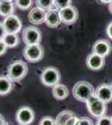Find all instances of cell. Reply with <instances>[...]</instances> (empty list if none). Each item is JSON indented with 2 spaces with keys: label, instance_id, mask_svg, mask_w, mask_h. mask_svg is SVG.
Listing matches in <instances>:
<instances>
[{
  "label": "cell",
  "instance_id": "44dd1931",
  "mask_svg": "<svg viewBox=\"0 0 112 125\" xmlns=\"http://www.w3.org/2000/svg\"><path fill=\"white\" fill-rule=\"evenodd\" d=\"M32 4H33V0H15V5L22 10L30 9Z\"/></svg>",
  "mask_w": 112,
  "mask_h": 125
},
{
  "label": "cell",
  "instance_id": "6da1fadb",
  "mask_svg": "<svg viewBox=\"0 0 112 125\" xmlns=\"http://www.w3.org/2000/svg\"><path fill=\"white\" fill-rule=\"evenodd\" d=\"M72 93L75 99L86 103L89 98L95 94V89L89 83L86 81H79L73 87Z\"/></svg>",
  "mask_w": 112,
  "mask_h": 125
},
{
  "label": "cell",
  "instance_id": "d6986e66",
  "mask_svg": "<svg viewBox=\"0 0 112 125\" xmlns=\"http://www.w3.org/2000/svg\"><path fill=\"white\" fill-rule=\"evenodd\" d=\"M14 4L13 3L0 2V15L3 17H8L13 13Z\"/></svg>",
  "mask_w": 112,
  "mask_h": 125
},
{
  "label": "cell",
  "instance_id": "7a4b0ae2",
  "mask_svg": "<svg viewBox=\"0 0 112 125\" xmlns=\"http://www.w3.org/2000/svg\"><path fill=\"white\" fill-rule=\"evenodd\" d=\"M8 77L13 82H19L27 75L28 65L22 60H17L12 62L7 69Z\"/></svg>",
  "mask_w": 112,
  "mask_h": 125
},
{
  "label": "cell",
  "instance_id": "2e32d148",
  "mask_svg": "<svg viewBox=\"0 0 112 125\" xmlns=\"http://www.w3.org/2000/svg\"><path fill=\"white\" fill-rule=\"evenodd\" d=\"M13 86V81H11L8 76H0V95H6L9 94Z\"/></svg>",
  "mask_w": 112,
  "mask_h": 125
},
{
  "label": "cell",
  "instance_id": "ac0fdd59",
  "mask_svg": "<svg viewBox=\"0 0 112 125\" xmlns=\"http://www.w3.org/2000/svg\"><path fill=\"white\" fill-rule=\"evenodd\" d=\"M3 41L8 48H14L19 43V37L16 33H6Z\"/></svg>",
  "mask_w": 112,
  "mask_h": 125
},
{
  "label": "cell",
  "instance_id": "484cf974",
  "mask_svg": "<svg viewBox=\"0 0 112 125\" xmlns=\"http://www.w3.org/2000/svg\"><path fill=\"white\" fill-rule=\"evenodd\" d=\"M8 47L6 46L3 40H0V56L3 55L6 53V50H7Z\"/></svg>",
  "mask_w": 112,
  "mask_h": 125
},
{
  "label": "cell",
  "instance_id": "f546056e",
  "mask_svg": "<svg viewBox=\"0 0 112 125\" xmlns=\"http://www.w3.org/2000/svg\"><path fill=\"white\" fill-rule=\"evenodd\" d=\"M5 123V120H4V117L1 114H0V125L3 124Z\"/></svg>",
  "mask_w": 112,
  "mask_h": 125
},
{
  "label": "cell",
  "instance_id": "9a60e30c",
  "mask_svg": "<svg viewBox=\"0 0 112 125\" xmlns=\"http://www.w3.org/2000/svg\"><path fill=\"white\" fill-rule=\"evenodd\" d=\"M52 94L55 99L64 100L69 96V89L65 85L59 83L53 88Z\"/></svg>",
  "mask_w": 112,
  "mask_h": 125
},
{
  "label": "cell",
  "instance_id": "30bf717a",
  "mask_svg": "<svg viewBox=\"0 0 112 125\" xmlns=\"http://www.w3.org/2000/svg\"><path fill=\"white\" fill-rule=\"evenodd\" d=\"M111 44L109 41L105 39H100L94 43L92 47V53L105 58L111 53Z\"/></svg>",
  "mask_w": 112,
  "mask_h": 125
},
{
  "label": "cell",
  "instance_id": "8fae6325",
  "mask_svg": "<svg viewBox=\"0 0 112 125\" xmlns=\"http://www.w3.org/2000/svg\"><path fill=\"white\" fill-rule=\"evenodd\" d=\"M95 95L105 104L112 101V86L107 83H102L97 87Z\"/></svg>",
  "mask_w": 112,
  "mask_h": 125
},
{
  "label": "cell",
  "instance_id": "83f0119b",
  "mask_svg": "<svg viewBox=\"0 0 112 125\" xmlns=\"http://www.w3.org/2000/svg\"><path fill=\"white\" fill-rule=\"evenodd\" d=\"M77 120H78V118H77L76 116H74V117H72V118H70V119L67 121L66 124L64 125H75Z\"/></svg>",
  "mask_w": 112,
  "mask_h": 125
},
{
  "label": "cell",
  "instance_id": "836d02e7",
  "mask_svg": "<svg viewBox=\"0 0 112 125\" xmlns=\"http://www.w3.org/2000/svg\"><path fill=\"white\" fill-rule=\"evenodd\" d=\"M2 125H10V124H9V123H7V122H5V123H4V124H2Z\"/></svg>",
  "mask_w": 112,
  "mask_h": 125
},
{
  "label": "cell",
  "instance_id": "d4e9b609",
  "mask_svg": "<svg viewBox=\"0 0 112 125\" xmlns=\"http://www.w3.org/2000/svg\"><path fill=\"white\" fill-rule=\"evenodd\" d=\"M75 125H94V123L92 119L88 117H82L78 118Z\"/></svg>",
  "mask_w": 112,
  "mask_h": 125
},
{
  "label": "cell",
  "instance_id": "f1b7e54d",
  "mask_svg": "<svg viewBox=\"0 0 112 125\" xmlns=\"http://www.w3.org/2000/svg\"><path fill=\"white\" fill-rule=\"evenodd\" d=\"M106 33H107V35L109 36V38H111V39H112V22L111 23H110L109 25L107 26Z\"/></svg>",
  "mask_w": 112,
  "mask_h": 125
},
{
  "label": "cell",
  "instance_id": "5bb4252c",
  "mask_svg": "<svg viewBox=\"0 0 112 125\" xmlns=\"http://www.w3.org/2000/svg\"><path fill=\"white\" fill-rule=\"evenodd\" d=\"M61 19L60 15V10L57 9H53L46 12V17H45V23L47 26L52 29L59 27L60 24Z\"/></svg>",
  "mask_w": 112,
  "mask_h": 125
},
{
  "label": "cell",
  "instance_id": "e575fe53",
  "mask_svg": "<svg viewBox=\"0 0 112 125\" xmlns=\"http://www.w3.org/2000/svg\"><path fill=\"white\" fill-rule=\"evenodd\" d=\"M111 119H112V116H111Z\"/></svg>",
  "mask_w": 112,
  "mask_h": 125
},
{
  "label": "cell",
  "instance_id": "ba28073f",
  "mask_svg": "<svg viewBox=\"0 0 112 125\" xmlns=\"http://www.w3.org/2000/svg\"><path fill=\"white\" fill-rule=\"evenodd\" d=\"M60 15L61 22L66 25L75 23L79 17L78 10L74 6L70 5L67 8L60 10Z\"/></svg>",
  "mask_w": 112,
  "mask_h": 125
},
{
  "label": "cell",
  "instance_id": "4fadbf2b",
  "mask_svg": "<svg viewBox=\"0 0 112 125\" xmlns=\"http://www.w3.org/2000/svg\"><path fill=\"white\" fill-rule=\"evenodd\" d=\"M86 65L88 68L93 71L100 70L105 65V58L101 57L98 54L91 53L86 58Z\"/></svg>",
  "mask_w": 112,
  "mask_h": 125
},
{
  "label": "cell",
  "instance_id": "52a82bcc",
  "mask_svg": "<svg viewBox=\"0 0 112 125\" xmlns=\"http://www.w3.org/2000/svg\"><path fill=\"white\" fill-rule=\"evenodd\" d=\"M35 118L34 110L29 107H22L16 114V120L19 125H29Z\"/></svg>",
  "mask_w": 112,
  "mask_h": 125
},
{
  "label": "cell",
  "instance_id": "9c48e42d",
  "mask_svg": "<svg viewBox=\"0 0 112 125\" xmlns=\"http://www.w3.org/2000/svg\"><path fill=\"white\" fill-rule=\"evenodd\" d=\"M3 27L7 33H16L22 29V22L18 16L12 14L6 17L3 22Z\"/></svg>",
  "mask_w": 112,
  "mask_h": 125
},
{
  "label": "cell",
  "instance_id": "ffe728a7",
  "mask_svg": "<svg viewBox=\"0 0 112 125\" xmlns=\"http://www.w3.org/2000/svg\"><path fill=\"white\" fill-rule=\"evenodd\" d=\"M35 3L38 8L44 10V11L53 9V7L54 6V0H36Z\"/></svg>",
  "mask_w": 112,
  "mask_h": 125
},
{
  "label": "cell",
  "instance_id": "8992f818",
  "mask_svg": "<svg viewBox=\"0 0 112 125\" xmlns=\"http://www.w3.org/2000/svg\"><path fill=\"white\" fill-rule=\"evenodd\" d=\"M42 33L38 28L34 26H29L24 29L23 40L26 45L38 44L41 42Z\"/></svg>",
  "mask_w": 112,
  "mask_h": 125
},
{
  "label": "cell",
  "instance_id": "7402d4cb",
  "mask_svg": "<svg viewBox=\"0 0 112 125\" xmlns=\"http://www.w3.org/2000/svg\"><path fill=\"white\" fill-rule=\"evenodd\" d=\"M72 0H54V4L55 9H63L71 5Z\"/></svg>",
  "mask_w": 112,
  "mask_h": 125
},
{
  "label": "cell",
  "instance_id": "e0dca14e",
  "mask_svg": "<svg viewBox=\"0 0 112 125\" xmlns=\"http://www.w3.org/2000/svg\"><path fill=\"white\" fill-rule=\"evenodd\" d=\"M75 116V113L70 110H64L61 111L60 114L57 115L55 120H56V125H64L66 122L72 117Z\"/></svg>",
  "mask_w": 112,
  "mask_h": 125
},
{
  "label": "cell",
  "instance_id": "4316f807",
  "mask_svg": "<svg viewBox=\"0 0 112 125\" xmlns=\"http://www.w3.org/2000/svg\"><path fill=\"white\" fill-rule=\"evenodd\" d=\"M6 33H7V32H6L4 27H3V23H0V40H3Z\"/></svg>",
  "mask_w": 112,
  "mask_h": 125
},
{
  "label": "cell",
  "instance_id": "cb8c5ba5",
  "mask_svg": "<svg viewBox=\"0 0 112 125\" xmlns=\"http://www.w3.org/2000/svg\"><path fill=\"white\" fill-rule=\"evenodd\" d=\"M96 125H112L111 117L104 116L97 119Z\"/></svg>",
  "mask_w": 112,
  "mask_h": 125
},
{
  "label": "cell",
  "instance_id": "3957f363",
  "mask_svg": "<svg viewBox=\"0 0 112 125\" xmlns=\"http://www.w3.org/2000/svg\"><path fill=\"white\" fill-rule=\"evenodd\" d=\"M86 104L89 113L94 118H100L101 117L105 116L107 112L106 104L105 102H103L102 100L100 99L99 98H97L95 94L89 98Z\"/></svg>",
  "mask_w": 112,
  "mask_h": 125
},
{
  "label": "cell",
  "instance_id": "7c38bea8",
  "mask_svg": "<svg viewBox=\"0 0 112 125\" xmlns=\"http://www.w3.org/2000/svg\"><path fill=\"white\" fill-rule=\"evenodd\" d=\"M46 12L39 8L36 7L32 9L28 13V21L34 25H40L45 23Z\"/></svg>",
  "mask_w": 112,
  "mask_h": 125
},
{
  "label": "cell",
  "instance_id": "d590c367",
  "mask_svg": "<svg viewBox=\"0 0 112 125\" xmlns=\"http://www.w3.org/2000/svg\"><path fill=\"white\" fill-rule=\"evenodd\" d=\"M111 86H112V83H111Z\"/></svg>",
  "mask_w": 112,
  "mask_h": 125
},
{
  "label": "cell",
  "instance_id": "d6a6232c",
  "mask_svg": "<svg viewBox=\"0 0 112 125\" xmlns=\"http://www.w3.org/2000/svg\"><path fill=\"white\" fill-rule=\"evenodd\" d=\"M13 0H3L2 2H7V3H12Z\"/></svg>",
  "mask_w": 112,
  "mask_h": 125
},
{
  "label": "cell",
  "instance_id": "1f68e13d",
  "mask_svg": "<svg viewBox=\"0 0 112 125\" xmlns=\"http://www.w3.org/2000/svg\"><path fill=\"white\" fill-rule=\"evenodd\" d=\"M109 10H110V12H111V13L112 14V2L109 4Z\"/></svg>",
  "mask_w": 112,
  "mask_h": 125
},
{
  "label": "cell",
  "instance_id": "603a6c76",
  "mask_svg": "<svg viewBox=\"0 0 112 125\" xmlns=\"http://www.w3.org/2000/svg\"><path fill=\"white\" fill-rule=\"evenodd\" d=\"M38 125H56V120L50 116H46L40 119Z\"/></svg>",
  "mask_w": 112,
  "mask_h": 125
},
{
  "label": "cell",
  "instance_id": "4dcf8cb0",
  "mask_svg": "<svg viewBox=\"0 0 112 125\" xmlns=\"http://www.w3.org/2000/svg\"><path fill=\"white\" fill-rule=\"evenodd\" d=\"M100 1L101 2V3H111V2H112V0H100Z\"/></svg>",
  "mask_w": 112,
  "mask_h": 125
},
{
  "label": "cell",
  "instance_id": "277c9868",
  "mask_svg": "<svg viewBox=\"0 0 112 125\" xmlns=\"http://www.w3.org/2000/svg\"><path fill=\"white\" fill-rule=\"evenodd\" d=\"M24 57L26 60L30 62H37L42 60L44 58V48L39 43L31 44V45H26L24 48Z\"/></svg>",
  "mask_w": 112,
  "mask_h": 125
},
{
  "label": "cell",
  "instance_id": "5b68a950",
  "mask_svg": "<svg viewBox=\"0 0 112 125\" xmlns=\"http://www.w3.org/2000/svg\"><path fill=\"white\" fill-rule=\"evenodd\" d=\"M60 73L54 67H48L41 73V79L42 83L48 87H54L60 81Z\"/></svg>",
  "mask_w": 112,
  "mask_h": 125
}]
</instances>
